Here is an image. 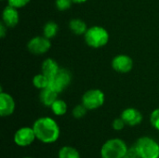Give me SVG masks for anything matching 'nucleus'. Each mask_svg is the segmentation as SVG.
<instances>
[{
    "instance_id": "1",
    "label": "nucleus",
    "mask_w": 159,
    "mask_h": 158,
    "mask_svg": "<svg viewBox=\"0 0 159 158\" xmlns=\"http://www.w3.org/2000/svg\"><path fill=\"white\" fill-rule=\"evenodd\" d=\"M35 137L43 143H53L58 141L61 130L58 123L49 116L36 119L33 125Z\"/></svg>"
},
{
    "instance_id": "2",
    "label": "nucleus",
    "mask_w": 159,
    "mask_h": 158,
    "mask_svg": "<svg viewBox=\"0 0 159 158\" xmlns=\"http://www.w3.org/2000/svg\"><path fill=\"white\" fill-rule=\"evenodd\" d=\"M86 44L92 48H101L107 45L109 42V33L108 31L99 25H94L88 28L84 34Z\"/></svg>"
},
{
    "instance_id": "3",
    "label": "nucleus",
    "mask_w": 159,
    "mask_h": 158,
    "mask_svg": "<svg viewBox=\"0 0 159 158\" xmlns=\"http://www.w3.org/2000/svg\"><path fill=\"white\" fill-rule=\"evenodd\" d=\"M129 148L126 142L118 138L110 139L103 143L101 149L102 158H124Z\"/></svg>"
},
{
    "instance_id": "4",
    "label": "nucleus",
    "mask_w": 159,
    "mask_h": 158,
    "mask_svg": "<svg viewBox=\"0 0 159 158\" xmlns=\"http://www.w3.org/2000/svg\"><path fill=\"white\" fill-rule=\"evenodd\" d=\"M134 147L140 158H159V143L151 137L139 138Z\"/></svg>"
},
{
    "instance_id": "5",
    "label": "nucleus",
    "mask_w": 159,
    "mask_h": 158,
    "mask_svg": "<svg viewBox=\"0 0 159 158\" xmlns=\"http://www.w3.org/2000/svg\"><path fill=\"white\" fill-rule=\"evenodd\" d=\"M104 102H105V95L99 88L89 89L82 96V103L89 111L96 110L102 107Z\"/></svg>"
},
{
    "instance_id": "6",
    "label": "nucleus",
    "mask_w": 159,
    "mask_h": 158,
    "mask_svg": "<svg viewBox=\"0 0 159 158\" xmlns=\"http://www.w3.org/2000/svg\"><path fill=\"white\" fill-rule=\"evenodd\" d=\"M72 73L67 68H61L57 74L50 80L49 88L57 91L59 94L61 93L72 82Z\"/></svg>"
},
{
    "instance_id": "7",
    "label": "nucleus",
    "mask_w": 159,
    "mask_h": 158,
    "mask_svg": "<svg viewBox=\"0 0 159 158\" xmlns=\"http://www.w3.org/2000/svg\"><path fill=\"white\" fill-rule=\"evenodd\" d=\"M51 47L50 39L47 38L44 35L34 36L27 44L28 50L34 55H43L47 53Z\"/></svg>"
},
{
    "instance_id": "8",
    "label": "nucleus",
    "mask_w": 159,
    "mask_h": 158,
    "mask_svg": "<svg viewBox=\"0 0 159 158\" xmlns=\"http://www.w3.org/2000/svg\"><path fill=\"white\" fill-rule=\"evenodd\" d=\"M36 139L33 127H23L19 129L14 134V142L20 147H27L31 145Z\"/></svg>"
},
{
    "instance_id": "9",
    "label": "nucleus",
    "mask_w": 159,
    "mask_h": 158,
    "mask_svg": "<svg viewBox=\"0 0 159 158\" xmlns=\"http://www.w3.org/2000/svg\"><path fill=\"white\" fill-rule=\"evenodd\" d=\"M112 68L117 73L127 74L133 68V60L126 54L116 55L112 60Z\"/></svg>"
},
{
    "instance_id": "10",
    "label": "nucleus",
    "mask_w": 159,
    "mask_h": 158,
    "mask_svg": "<svg viewBox=\"0 0 159 158\" xmlns=\"http://www.w3.org/2000/svg\"><path fill=\"white\" fill-rule=\"evenodd\" d=\"M16 103L13 97L1 90L0 92V115L2 117L11 115L15 111Z\"/></svg>"
},
{
    "instance_id": "11",
    "label": "nucleus",
    "mask_w": 159,
    "mask_h": 158,
    "mask_svg": "<svg viewBox=\"0 0 159 158\" xmlns=\"http://www.w3.org/2000/svg\"><path fill=\"white\" fill-rule=\"evenodd\" d=\"M121 118L125 121L126 125L130 127L138 126L143 121V115L142 113L136 108H127L121 113Z\"/></svg>"
},
{
    "instance_id": "12",
    "label": "nucleus",
    "mask_w": 159,
    "mask_h": 158,
    "mask_svg": "<svg viewBox=\"0 0 159 158\" xmlns=\"http://www.w3.org/2000/svg\"><path fill=\"white\" fill-rule=\"evenodd\" d=\"M20 21L18 8L7 5L2 11V22L8 28L15 27Z\"/></svg>"
},
{
    "instance_id": "13",
    "label": "nucleus",
    "mask_w": 159,
    "mask_h": 158,
    "mask_svg": "<svg viewBox=\"0 0 159 158\" xmlns=\"http://www.w3.org/2000/svg\"><path fill=\"white\" fill-rule=\"evenodd\" d=\"M60 69L61 68L58 62L51 58L46 59L41 65V73L44 74L46 76H48L50 80L57 74Z\"/></svg>"
},
{
    "instance_id": "14",
    "label": "nucleus",
    "mask_w": 159,
    "mask_h": 158,
    "mask_svg": "<svg viewBox=\"0 0 159 158\" xmlns=\"http://www.w3.org/2000/svg\"><path fill=\"white\" fill-rule=\"evenodd\" d=\"M58 95L59 93L57 91H55L54 89L48 87L40 91L39 99L43 105L47 107H50L53 104V102L58 99Z\"/></svg>"
},
{
    "instance_id": "15",
    "label": "nucleus",
    "mask_w": 159,
    "mask_h": 158,
    "mask_svg": "<svg viewBox=\"0 0 159 158\" xmlns=\"http://www.w3.org/2000/svg\"><path fill=\"white\" fill-rule=\"evenodd\" d=\"M69 28L73 34L76 35H84L88 30V25L81 19H73L69 22Z\"/></svg>"
},
{
    "instance_id": "16",
    "label": "nucleus",
    "mask_w": 159,
    "mask_h": 158,
    "mask_svg": "<svg viewBox=\"0 0 159 158\" xmlns=\"http://www.w3.org/2000/svg\"><path fill=\"white\" fill-rule=\"evenodd\" d=\"M49 84H50V79L42 73L35 74L33 78V85L37 89L42 90L46 88H48Z\"/></svg>"
},
{
    "instance_id": "17",
    "label": "nucleus",
    "mask_w": 159,
    "mask_h": 158,
    "mask_svg": "<svg viewBox=\"0 0 159 158\" xmlns=\"http://www.w3.org/2000/svg\"><path fill=\"white\" fill-rule=\"evenodd\" d=\"M59 32V25L55 21H48L43 27V35L48 39L54 38Z\"/></svg>"
},
{
    "instance_id": "18",
    "label": "nucleus",
    "mask_w": 159,
    "mask_h": 158,
    "mask_svg": "<svg viewBox=\"0 0 159 158\" xmlns=\"http://www.w3.org/2000/svg\"><path fill=\"white\" fill-rule=\"evenodd\" d=\"M50 109L52 111V113L55 115H58V116H61L63 115L66 114L67 112V103L63 101V100H61V99H57L53 104L50 106Z\"/></svg>"
},
{
    "instance_id": "19",
    "label": "nucleus",
    "mask_w": 159,
    "mask_h": 158,
    "mask_svg": "<svg viewBox=\"0 0 159 158\" xmlns=\"http://www.w3.org/2000/svg\"><path fill=\"white\" fill-rule=\"evenodd\" d=\"M58 158H81L79 152L72 146H63L58 153Z\"/></svg>"
},
{
    "instance_id": "20",
    "label": "nucleus",
    "mask_w": 159,
    "mask_h": 158,
    "mask_svg": "<svg viewBox=\"0 0 159 158\" xmlns=\"http://www.w3.org/2000/svg\"><path fill=\"white\" fill-rule=\"evenodd\" d=\"M88 111L89 110L85 107V105L83 103H81V104H77L76 106L74 107V109L72 110V115L75 118L80 119V118H83L87 115Z\"/></svg>"
},
{
    "instance_id": "21",
    "label": "nucleus",
    "mask_w": 159,
    "mask_h": 158,
    "mask_svg": "<svg viewBox=\"0 0 159 158\" xmlns=\"http://www.w3.org/2000/svg\"><path fill=\"white\" fill-rule=\"evenodd\" d=\"M73 3H74L73 0H56L55 1V6H56L58 10L65 11V10L69 9L72 7Z\"/></svg>"
},
{
    "instance_id": "22",
    "label": "nucleus",
    "mask_w": 159,
    "mask_h": 158,
    "mask_svg": "<svg viewBox=\"0 0 159 158\" xmlns=\"http://www.w3.org/2000/svg\"><path fill=\"white\" fill-rule=\"evenodd\" d=\"M150 122L152 127L159 131V108L154 110L150 116Z\"/></svg>"
},
{
    "instance_id": "23",
    "label": "nucleus",
    "mask_w": 159,
    "mask_h": 158,
    "mask_svg": "<svg viewBox=\"0 0 159 158\" xmlns=\"http://www.w3.org/2000/svg\"><path fill=\"white\" fill-rule=\"evenodd\" d=\"M30 1L31 0H7V5L16 8H21L27 6Z\"/></svg>"
},
{
    "instance_id": "24",
    "label": "nucleus",
    "mask_w": 159,
    "mask_h": 158,
    "mask_svg": "<svg viewBox=\"0 0 159 158\" xmlns=\"http://www.w3.org/2000/svg\"><path fill=\"white\" fill-rule=\"evenodd\" d=\"M125 126H126V123H125V121L121 118V116L118 117V118H116V119L113 121V123H112L113 129H114L115 130H116V131L122 130V129L125 128Z\"/></svg>"
},
{
    "instance_id": "25",
    "label": "nucleus",
    "mask_w": 159,
    "mask_h": 158,
    "mask_svg": "<svg viewBox=\"0 0 159 158\" xmlns=\"http://www.w3.org/2000/svg\"><path fill=\"white\" fill-rule=\"evenodd\" d=\"M124 158H140V156H139L135 147L133 146L132 148L128 150V152H127V154H126V156H125Z\"/></svg>"
},
{
    "instance_id": "26",
    "label": "nucleus",
    "mask_w": 159,
    "mask_h": 158,
    "mask_svg": "<svg viewBox=\"0 0 159 158\" xmlns=\"http://www.w3.org/2000/svg\"><path fill=\"white\" fill-rule=\"evenodd\" d=\"M7 26L5 25L4 22H1L0 23V37L1 38H4L7 34Z\"/></svg>"
},
{
    "instance_id": "27",
    "label": "nucleus",
    "mask_w": 159,
    "mask_h": 158,
    "mask_svg": "<svg viewBox=\"0 0 159 158\" xmlns=\"http://www.w3.org/2000/svg\"><path fill=\"white\" fill-rule=\"evenodd\" d=\"M73 1H74V3H75V4H83V3L87 2L88 0H73Z\"/></svg>"
},
{
    "instance_id": "28",
    "label": "nucleus",
    "mask_w": 159,
    "mask_h": 158,
    "mask_svg": "<svg viewBox=\"0 0 159 158\" xmlns=\"http://www.w3.org/2000/svg\"><path fill=\"white\" fill-rule=\"evenodd\" d=\"M22 158H32V157H22Z\"/></svg>"
},
{
    "instance_id": "29",
    "label": "nucleus",
    "mask_w": 159,
    "mask_h": 158,
    "mask_svg": "<svg viewBox=\"0 0 159 158\" xmlns=\"http://www.w3.org/2000/svg\"><path fill=\"white\" fill-rule=\"evenodd\" d=\"M2 1H4V0H2Z\"/></svg>"
}]
</instances>
